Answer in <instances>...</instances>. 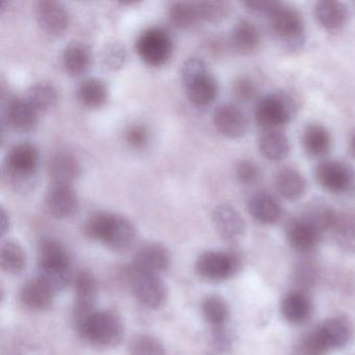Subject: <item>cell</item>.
<instances>
[{
    "label": "cell",
    "instance_id": "6da1fadb",
    "mask_svg": "<svg viewBox=\"0 0 355 355\" xmlns=\"http://www.w3.org/2000/svg\"><path fill=\"white\" fill-rule=\"evenodd\" d=\"M84 232L117 252L128 250L137 238L136 226L128 218L109 211L93 213L85 222Z\"/></svg>",
    "mask_w": 355,
    "mask_h": 355
},
{
    "label": "cell",
    "instance_id": "7a4b0ae2",
    "mask_svg": "<svg viewBox=\"0 0 355 355\" xmlns=\"http://www.w3.org/2000/svg\"><path fill=\"white\" fill-rule=\"evenodd\" d=\"M39 277L55 293L72 280L71 257L67 248L55 239H43L38 247Z\"/></svg>",
    "mask_w": 355,
    "mask_h": 355
},
{
    "label": "cell",
    "instance_id": "3957f363",
    "mask_svg": "<svg viewBox=\"0 0 355 355\" xmlns=\"http://www.w3.org/2000/svg\"><path fill=\"white\" fill-rule=\"evenodd\" d=\"M76 327L82 338L95 346H117L123 340V322L114 311H92Z\"/></svg>",
    "mask_w": 355,
    "mask_h": 355
},
{
    "label": "cell",
    "instance_id": "277c9868",
    "mask_svg": "<svg viewBox=\"0 0 355 355\" xmlns=\"http://www.w3.org/2000/svg\"><path fill=\"white\" fill-rule=\"evenodd\" d=\"M39 165V150L36 145L21 142L12 147L5 162L6 174L12 186L19 192L33 188Z\"/></svg>",
    "mask_w": 355,
    "mask_h": 355
},
{
    "label": "cell",
    "instance_id": "5b68a950",
    "mask_svg": "<svg viewBox=\"0 0 355 355\" xmlns=\"http://www.w3.org/2000/svg\"><path fill=\"white\" fill-rule=\"evenodd\" d=\"M295 111L296 103L290 95L282 92L272 93L257 103L255 121L265 130H279L292 120Z\"/></svg>",
    "mask_w": 355,
    "mask_h": 355
},
{
    "label": "cell",
    "instance_id": "8992f818",
    "mask_svg": "<svg viewBox=\"0 0 355 355\" xmlns=\"http://www.w3.org/2000/svg\"><path fill=\"white\" fill-rule=\"evenodd\" d=\"M270 28L284 45L291 49L301 46L304 40L305 26L302 16L294 8L277 3L268 14Z\"/></svg>",
    "mask_w": 355,
    "mask_h": 355
},
{
    "label": "cell",
    "instance_id": "52a82bcc",
    "mask_svg": "<svg viewBox=\"0 0 355 355\" xmlns=\"http://www.w3.org/2000/svg\"><path fill=\"white\" fill-rule=\"evenodd\" d=\"M173 40L169 33L157 26L141 33L136 41L139 57L153 67H161L168 63L173 55Z\"/></svg>",
    "mask_w": 355,
    "mask_h": 355
},
{
    "label": "cell",
    "instance_id": "ba28073f",
    "mask_svg": "<svg viewBox=\"0 0 355 355\" xmlns=\"http://www.w3.org/2000/svg\"><path fill=\"white\" fill-rule=\"evenodd\" d=\"M240 263L236 253L205 251L197 259L195 270L207 282H221L232 277L240 269Z\"/></svg>",
    "mask_w": 355,
    "mask_h": 355
},
{
    "label": "cell",
    "instance_id": "9c48e42d",
    "mask_svg": "<svg viewBox=\"0 0 355 355\" xmlns=\"http://www.w3.org/2000/svg\"><path fill=\"white\" fill-rule=\"evenodd\" d=\"M318 184L330 194H354L355 171L338 161H324L315 170Z\"/></svg>",
    "mask_w": 355,
    "mask_h": 355
},
{
    "label": "cell",
    "instance_id": "30bf717a",
    "mask_svg": "<svg viewBox=\"0 0 355 355\" xmlns=\"http://www.w3.org/2000/svg\"><path fill=\"white\" fill-rule=\"evenodd\" d=\"M130 282L135 296L143 306L159 309L167 301V286L157 274L140 271L132 267L130 273Z\"/></svg>",
    "mask_w": 355,
    "mask_h": 355
},
{
    "label": "cell",
    "instance_id": "8fae6325",
    "mask_svg": "<svg viewBox=\"0 0 355 355\" xmlns=\"http://www.w3.org/2000/svg\"><path fill=\"white\" fill-rule=\"evenodd\" d=\"M44 205L53 218L68 219L78 213L80 199L70 184H53L45 195Z\"/></svg>",
    "mask_w": 355,
    "mask_h": 355
},
{
    "label": "cell",
    "instance_id": "7c38bea8",
    "mask_svg": "<svg viewBox=\"0 0 355 355\" xmlns=\"http://www.w3.org/2000/svg\"><path fill=\"white\" fill-rule=\"evenodd\" d=\"M37 22L49 35H61L69 26V12L63 3L55 0H40L35 3Z\"/></svg>",
    "mask_w": 355,
    "mask_h": 355
},
{
    "label": "cell",
    "instance_id": "4fadbf2b",
    "mask_svg": "<svg viewBox=\"0 0 355 355\" xmlns=\"http://www.w3.org/2000/svg\"><path fill=\"white\" fill-rule=\"evenodd\" d=\"M213 122L216 130L226 138H242L248 132V118L240 107L230 103L220 105L215 110Z\"/></svg>",
    "mask_w": 355,
    "mask_h": 355
},
{
    "label": "cell",
    "instance_id": "5bb4252c",
    "mask_svg": "<svg viewBox=\"0 0 355 355\" xmlns=\"http://www.w3.org/2000/svg\"><path fill=\"white\" fill-rule=\"evenodd\" d=\"M74 321L76 325L94 311L97 296V282L94 276L88 271H80L74 278Z\"/></svg>",
    "mask_w": 355,
    "mask_h": 355
},
{
    "label": "cell",
    "instance_id": "9a60e30c",
    "mask_svg": "<svg viewBox=\"0 0 355 355\" xmlns=\"http://www.w3.org/2000/svg\"><path fill=\"white\" fill-rule=\"evenodd\" d=\"M211 219L219 236L227 242L240 240L246 232L242 215L230 205L223 203L216 207Z\"/></svg>",
    "mask_w": 355,
    "mask_h": 355
},
{
    "label": "cell",
    "instance_id": "2e32d148",
    "mask_svg": "<svg viewBox=\"0 0 355 355\" xmlns=\"http://www.w3.org/2000/svg\"><path fill=\"white\" fill-rule=\"evenodd\" d=\"M171 265V255L164 245L146 243L137 250L134 259L135 269L148 273L159 274L167 271Z\"/></svg>",
    "mask_w": 355,
    "mask_h": 355
},
{
    "label": "cell",
    "instance_id": "e0dca14e",
    "mask_svg": "<svg viewBox=\"0 0 355 355\" xmlns=\"http://www.w3.org/2000/svg\"><path fill=\"white\" fill-rule=\"evenodd\" d=\"M322 232L304 218L291 220L286 228L288 244L294 250L301 253H309L315 250L319 244Z\"/></svg>",
    "mask_w": 355,
    "mask_h": 355
},
{
    "label": "cell",
    "instance_id": "ac0fdd59",
    "mask_svg": "<svg viewBox=\"0 0 355 355\" xmlns=\"http://www.w3.org/2000/svg\"><path fill=\"white\" fill-rule=\"evenodd\" d=\"M5 115L8 125L19 132H32L39 121V112L26 98L20 97L8 101Z\"/></svg>",
    "mask_w": 355,
    "mask_h": 355
},
{
    "label": "cell",
    "instance_id": "d6986e66",
    "mask_svg": "<svg viewBox=\"0 0 355 355\" xmlns=\"http://www.w3.org/2000/svg\"><path fill=\"white\" fill-rule=\"evenodd\" d=\"M189 101L196 107H207L217 98L219 87L209 70L184 83Z\"/></svg>",
    "mask_w": 355,
    "mask_h": 355
},
{
    "label": "cell",
    "instance_id": "ffe728a7",
    "mask_svg": "<svg viewBox=\"0 0 355 355\" xmlns=\"http://www.w3.org/2000/svg\"><path fill=\"white\" fill-rule=\"evenodd\" d=\"M49 174L53 184L71 186L72 182L80 176V162L72 153L59 151L49 159Z\"/></svg>",
    "mask_w": 355,
    "mask_h": 355
},
{
    "label": "cell",
    "instance_id": "44dd1931",
    "mask_svg": "<svg viewBox=\"0 0 355 355\" xmlns=\"http://www.w3.org/2000/svg\"><path fill=\"white\" fill-rule=\"evenodd\" d=\"M55 291L40 277L28 280L20 292L21 302L33 311H46L55 300Z\"/></svg>",
    "mask_w": 355,
    "mask_h": 355
},
{
    "label": "cell",
    "instance_id": "7402d4cb",
    "mask_svg": "<svg viewBox=\"0 0 355 355\" xmlns=\"http://www.w3.org/2000/svg\"><path fill=\"white\" fill-rule=\"evenodd\" d=\"M318 24L327 31H338L348 21L349 12L344 3L334 0L318 1L313 9Z\"/></svg>",
    "mask_w": 355,
    "mask_h": 355
},
{
    "label": "cell",
    "instance_id": "603a6c76",
    "mask_svg": "<svg viewBox=\"0 0 355 355\" xmlns=\"http://www.w3.org/2000/svg\"><path fill=\"white\" fill-rule=\"evenodd\" d=\"M230 41L234 51L242 55H249L261 46V33L252 22L241 19L232 28Z\"/></svg>",
    "mask_w": 355,
    "mask_h": 355
},
{
    "label": "cell",
    "instance_id": "cb8c5ba5",
    "mask_svg": "<svg viewBox=\"0 0 355 355\" xmlns=\"http://www.w3.org/2000/svg\"><path fill=\"white\" fill-rule=\"evenodd\" d=\"M251 217L261 224H274L280 219L282 209L272 195L259 192L252 195L248 201Z\"/></svg>",
    "mask_w": 355,
    "mask_h": 355
},
{
    "label": "cell",
    "instance_id": "d4e9b609",
    "mask_svg": "<svg viewBox=\"0 0 355 355\" xmlns=\"http://www.w3.org/2000/svg\"><path fill=\"white\" fill-rule=\"evenodd\" d=\"M301 143L307 155L313 157H322L331 149V135L322 124H309L303 130Z\"/></svg>",
    "mask_w": 355,
    "mask_h": 355
},
{
    "label": "cell",
    "instance_id": "484cf974",
    "mask_svg": "<svg viewBox=\"0 0 355 355\" xmlns=\"http://www.w3.org/2000/svg\"><path fill=\"white\" fill-rule=\"evenodd\" d=\"M275 188L282 198L290 201L298 200L305 194L306 182L298 170L286 167L276 174Z\"/></svg>",
    "mask_w": 355,
    "mask_h": 355
},
{
    "label": "cell",
    "instance_id": "4316f807",
    "mask_svg": "<svg viewBox=\"0 0 355 355\" xmlns=\"http://www.w3.org/2000/svg\"><path fill=\"white\" fill-rule=\"evenodd\" d=\"M64 69L72 76L85 73L92 63V53L88 45L83 42H71L64 49L62 55Z\"/></svg>",
    "mask_w": 355,
    "mask_h": 355
},
{
    "label": "cell",
    "instance_id": "83f0119b",
    "mask_svg": "<svg viewBox=\"0 0 355 355\" xmlns=\"http://www.w3.org/2000/svg\"><path fill=\"white\" fill-rule=\"evenodd\" d=\"M259 148L266 159L279 162L286 159L290 153V141L279 130H265L259 137Z\"/></svg>",
    "mask_w": 355,
    "mask_h": 355
},
{
    "label": "cell",
    "instance_id": "f1b7e54d",
    "mask_svg": "<svg viewBox=\"0 0 355 355\" xmlns=\"http://www.w3.org/2000/svg\"><path fill=\"white\" fill-rule=\"evenodd\" d=\"M280 309L286 321L292 324H301L311 315V301L304 293L294 291L286 295Z\"/></svg>",
    "mask_w": 355,
    "mask_h": 355
},
{
    "label": "cell",
    "instance_id": "f546056e",
    "mask_svg": "<svg viewBox=\"0 0 355 355\" xmlns=\"http://www.w3.org/2000/svg\"><path fill=\"white\" fill-rule=\"evenodd\" d=\"M319 329L329 350L346 346L352 334L350 323L344 317L330 318L320 326Z\"/></svg>",
    "mask_w": 355,
    "mask_h": 355
},
{
    "label": "cell",
    "instance_id": "4dcf8cb0",
    "mask_svg": "<svg viewBox=\"0 0 355 355\" xmlns=\"http://www.w3.org/2000/svg\"><path fill=\"white\" fill-rule=\"evenodd\" d=\"M107 85L98 78H88L78 89V99L84 107L97 109L103 107L107 101Z\"/></svg>",
    "mask_w": 355,
    "mask_h": 355
},
{
    "label": "cell",
    "instance_id": "1f68e13d",
    "mask_svg": "<svg viewBox=\"0 0 355 355\" xmlns=\"http://www.w3.org/2000/svg\"><path fill=\"white\" fill-rule=\"evenodd\" d=\"M0 263L3 271L17 275L26 266V253L15 241H6L0 251Z\"/></svg>",
    "mask_w": 355,
    "mask_h": 355
},
{
    "label": "cell",
    "instance_id": "d6a6232c",
    "mask_svg": "<svg viewBox=\"0 0 355 355\" xmlns=\"http://www.w3.org/2000/svg\"><path fill=\"white\" fill-rule=\"evenodd\" d=\"M201 311L205 321L211 328L224 327L230 319V307L222 297L211 295L207 297L201 304Z\"/></svg>",
    "mask_w": 355,
    "mask_h": 355
},
{
    "label": "cell",
    "instance_id": "836d02e7",
    "mask_svg": "<svg viewBox=\"0 0 355 355\" xmlns=\"http://www.w3.org/2000/svg\"><path fill=\"white\" fill-rule=\"evenodd\" d=\"M26 99L39 113L49 111L57 103L58 91L51 83H37L28 89Z\"/></svg>",
    "mask_w": 355,
    "mask_h": 355
},
{
    "label": "cell",
    "instance_id": "e575fe53",
    "mask_svg": "<svg viewBox=\"0 0 355 355\" xmlns=\"http://www.w3.org/2000/svg\"><path fill=\"white\" fill-rule=\"evenodd\" d=\"M336 244L346 252H355V219L351 216L338 214L331 227Z\"/></svg>",
    "mask_w": 355,
    "mask_h": 355
},
{
    "label": "cell",
    "instance_id": "d590c367",
    "mask_svg": "<svg viewBox=\"0 0 355 355\" xmlns=\"http://www.w3.org/2000/svg\"><path fill=\"white\" fill-rule=\"evenodd\" d=\"M169 19L174 26L182 30L194 28L201 22L196 3L184 1H178L170 6Z\"/></svg>",
    "mask_w": 355,
    "mask_h": 355
},
{
    "label": "cell",
    "instance_id": "8d00e7d4",
    "mask_svg": "<svg viewBox=\"0 0 355 355\" xmlns=\"http://www.w3.org/2000/svg\"><path fill=\"white\" fill-rule=\"evenodd\" d=\"M338 213L324 202H313L306 207L301 217L323 232L331 230Z\"/></svg>",
    "mask_w": 355,
    "mask_h": 355
},
{
    "label": "cell",
    "instance_id": "74e56055",
    "mask_svg": "<svg viewBox=\"0 0 355 355\" xmlns=\"http://www.w3.org/2000/svg\"><path fill=\"white\" fill-rule=\"evenodd\" d=\"M201 22L217 24L224 21L230 14V5L221 0H207L196 3Z\"/></svg>",
    "mask_w": 355,
    "mask_h": 355
},
{
    "label": "cell",
    "instance_id": "f35d334b",
    "mask_svg": "<svg viewBox=\"0 0 355 355\" xmlns=\"http://www.w3.org/2000/svg\"><path fill=\"white\" fill-rule=\"evenodd\" d=\"M130 355H167V352L159 338L149 334H141L130 343Z\"/></svg>",
    "mask_w": 355,
    "mask_h": 355
},
{
    "label": "cell",
    "instance_id": "ab89813d",
    "mask_svg": "<svg viewBox=\"0 0 355 355\" xmlns=\"http://www.w3.org/2000/svg\"><path fill=\"white\" fill-rule=\"evenodd\" d=\"M128 59L126 49L119 43H111L107 44L103 53V66L107 70H119L123 67Z\"/></svg>",
    "mask_w": 355,
    "mask_h": 355
},
{
    "label": "cell",
    "instance_id": "60d3db41",
    "mask_svg": "<svg viewBox=\"0 0 355 355\" xmlns=\"http://www.w3.org/2000/svg\"><path fill=\"white\" fill-rule=\"evenodd\" d=\"M329 350L319 327L304 336L300 345L302 355H324Z\"/></svg>",
    "mask_w": 355,
    "mask_h": 355
},
{
    "label": "cell",
    "instance_id": "b9f144b4",
    "mask_svg": "<svg viewBox=\"0 0 355 355\" xmlns=\"http://www.w3.org/2000/svg\"><path fill=\"white\" fill-rule=\"evenodd\" d=\"M234 173H236L238 182L243 184H247V186L255 184L261 178V170H259V166L250 159H242L239 162L236 164Z\"/></svg>",
    "mask_w": 355,
    "mask_h": 355
},
{
    "label": "cell",
    "instance_id": "7bdbcfd3",
    "mask_svg": "<svg viewBox=\"0 0 355 355\" xmlns=\"http://www.w3.org/2000/svg\"><path fill=\"white\" fill-rule=\"evenodd\" d=\"M257 94V86L248 78H239L232 85V95L239 103H248L255 99Z\"/></svg>",
    "mask_w": 355,
    "mask_h": 355
},
{
    "label": "cell",
    "instance_id": "ee69618b",
    "mask_svg": "<svg viewBox=\"0 0 355 355\" xmlns=\"http://www.w3.org/2000/svg\"><path fill=\"white\" fill-rule=\"evenodd\" d=\"M125 141L132 148H145L149 142L148 130L142 124H135L126 130Z\"/></svg>",
    "mask_w": 355,
    "mask_h": 355
},
{
    "label": "cell",
    "instance_id": "f6af8a7d",
    "mask_svg": "<svg viewBox=\"0 0 355 355\" xmlns=\"http://www.w3.org/2000/svg\"><path fill=\"white\" fill-rule=\"evenodd\" d=\"M211 340H213L214 347L222 352L227 351L232 346V336L226 329L225 326L214 328L213 332H211Z\"/></svg>",
    "mask_w": 355,
    "mask_h": 355
},
{
    "label": "cell",
    "instance_id": "bcb514c9",
    "mask_svg": "<svg viewBox=\"0 0 355 355\" xmlns=\"http://www.w3.org/2000/svg\"><path fill=\"white\" fill-rule=\"evenodd\" d=\"M277 3L278 1H272V0H251V1H244L243 6L252 13L263 14L268 16Z\"/></svg>",
    "mask_w": 355,
    "mask_h": 355
},
{
    "label": "cell",
    "instance_id": "7dc6e473",
    "mask_svg": "<svg viewBox=\"0 0 355 355\" xmlns=\"http://www.w3.org/2000/svg\"><path fill=\"white\" fill-rule=\"evenodd\" d=\"M0 232H1V236H5L7 234L8 230L10 228V218L8 215L7 211L3 207H1V213H0Z\"/></svg>",
    "mask_w": 355,
    "mask_h": 355
},
{
    "label": "cell",
    "instance_id": "c3c4849f",
    "mask_svg": "<svg viewBox=\"0 0 355 355\" xmlns=\"http://www.w3.org/2000/svg\"><path fill=\"white\" fill-rule=\"evenodd\" d=\"M349 149H350L351 155L355 159V134L353 135L352 138H351Z\"/></svg>",
    "mask_w": 355,
    "mask_h": 355
}]
</instances>
